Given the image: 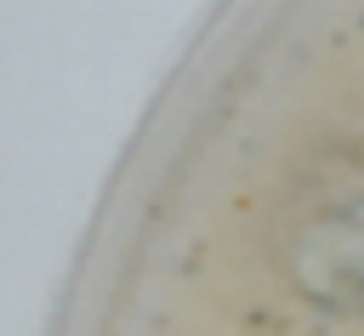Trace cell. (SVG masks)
<instances>
[{"label": "cell", "mask_w": 364, "mask_h": 336, "mask_svg": "<svg viewBox=\"0 0 364 336\" xmlns=\"http://www.w3.org/2000/svg\"><path fill=\"white\" fill-rule=\"evenodd\" d=\"M68 336H364V0H233L102 222Z\"/></svg>", "instance_id": "6da1fadb"}]
</instances>
